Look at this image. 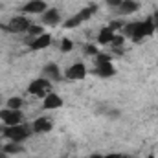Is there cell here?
I'll list each match as a JSON object with an SVG mask.
<instances>
[{
	"instance_id": "21",
	"label": "cell",
	"mask_w": 158,
	"mask_h": 158,
	"mask_svg": "<svg viewBox=\"0 0 158 158\" xmlns=\"http://www.w3.org/2000/svg\"><path fill=\"white\" fill-rule=\"evenodd\" d=\"M72 48H74V42H72L70 39H63L61 40V52L68 53V52H72Z\"/></svg>"
},
{
	"instance_id": "9",
	"label": "cell",
	"mask_w": 158,
	"mask_h": 158,
	"mask_svg": "<svg viewBox=\"0 0 158 158\" xmlns=\"http://www.w3.org/2000/svg\"><path fill=\"white\" fill-rule=\"evenodd\" d=\"M52 129H53V121L50 118H37L31 125L33 132H50Z\"/></svg>"
},
{
	"instance_id": "25",
	"label": "cell",
	"mask_w": 158,
	"mask_h": 158,
	"mask_svg": "<svg viewBox=\"0 0 158 158\" xmlns=\"http://www.w3.org/2000/svg\"><path fill=\"white\" fill-rule=\"evenodd\" d=\"M153 24H155V31H158V11H155L153 15Z\"/></svg>"
},
{
	"instance_id": "29",
	"label": "cell",
	"mask_w": 158,
	"mask_h": 158,
	"mask_svg": "<svg viewBox=\"0 0 158 158\" xmlns=\"http://www.w3.org/2000/svg\"><path fill=\"white\" fill-rule=\"evenodd\" d=\"M149 158H155V156H149Z\"/></svg>"
},
{
	"instance_id": "13",
	"label": "cell",
	"mask_w": 158,
	"mask_h": 158,
	"mask_svg": "<svg viewBox=\"0 0 158 158\" xmlns=\"http://www.w3.org/2000/svg\"><path fill=\"white\" fill-rule=\"evenodd\" d=\"M59 20H61V15H59V11L53 9V7H52V9H46L44 15H42V22H44L46 26H57Z\"/></svg>"
},
{
	"instance_id": "3",
	"label": "cell",
	"mask_w": 158,
	"mask_h": 158,
	"mask_svg": "<svg viewBox=\"0 0 158 158\" xmlns=\"http://www.w3.org/2000/svg\"><path fill=\"white\" fill-rule=\"evenodd\" d=\"M96 11H98V4H88L85 9H81V11H79L77 15L70 17V19L64 22V28H68V30H70V28H76V26H79V24H83V22H85V20H88Z\"/></svg>"
},
{
	"instance_id": "5",
	"label": "cell",
	"mask_w": 158,
	"mask_h": 158,
	"mask_svg": "<svg viewBox=\"0 0 158 158\" xmlns=\"http://www.w3.org/2000/svg\"><path fill=\"white\" fill-rule=\"evenodd\" d=\"M0 119L6 123V127H11V125H20L22 123V112L20 110H15V109H4V110H0Z\"/></svg>"
},
{
	"instance_id": "17",
	"label": "cell",
	"mask_w": 158,
	"mask_h": 158,
	"mask_svg": "<svg viewBox=\"0 0 158 158\" xmlns=\"http://www.w3.org/2000/svg\"><path fill=\"white\" fill-rule=\"evenodd\" d=\"M2 151H4L6 155H19V153H24V147H22L20 143H17V142H11V143H7Z\"/></svg>"
},
{
	"instance_id": "15",
	"label": "cell",
	"mask_w": 158,
	"mask_h": 158,
	"mask_svg": "<svg viewBox=\"0 0 158 158\" xmlns=\"http://www.w3.org/2000/svg\"><path fill=\"white\" fill-rule=\"evenodd\" d=\"M42 107L44 109H59V107H63V99L57 96V94H53V92H50L46 98H44V101H42Z\"/></svg>"
},
{
	"instance_id": "16",
	"label": "cell",
	"mask_w": 158,
	"mask_h": 158,
	"mask_svg": "<svg viewBox=\"0 0 158 158\" xmlns=\"http://www.w3.org/2000/svg\"><path fill=\"white\" fill-rule=\"evenodd\" d=\"M112 39H114V30H112L110 26H109V28H103V30L99 31V37H98L99 44H110Z\"/></svg>"
},
{
	"instance_id": "14",
	"label": "cell",
	"mask_w": 158,
	"mask_h": 158,
	"mask_svg": "<svg viewBox=\"0 0 158 158\" xmlns=\"http://www.w3.org/2000/svg\"><path fill=\"white\" fill-rule=\"evenodd\" d=\"M94 74L99 76V77H103V79H109L116 74V70H114V66H112L110 63H105V64H96Z\"/></svg>"
},
{
	"instance_id": "26",
	"label": "cell",
	"mask_w": 158,
	"mask_h": 158,
	"mask_svg": "<svg viewBox=\"0 0 158 158\" xmlns=\"http://www.w3.org/2000/svg\"><path fill=\"white\" fill-rule=\"evenodd\" d=\"M103 158H123L121 155H118V153H110L109 156H103Z\"/></svg>"
},
{
	"instance_id": "20",
	"label": "cell",
	"mask_w": 158,
	"mask_h": 158,
	"mask_svg": "<svg viewBox=\"0 0 158 158\" xmlns=\"http://www.w3.org/2000/svg\"><path fill=\"white\" fill-rule=\"evenodd\" d=\"M28 33H30L33 39H37V37H39V35H42L44 31H42V28H40V26H35V24H31V26L28 28Z\"/></svg>"
},
{
	"instance_id": "28",
	"label": "cell",
	"mask_w": 158,
	"mask_h": 158,
	"mask_svg": "<svg viewBox=\"0 0 158 158\" xmlns=\"http://www.w3.org/2000/svg\"><path fill=\"white\" fill-rule=\"evenodd\" d=\"M92 158H103L101 155H92Z\"/></svg>"
},
{
	"instance_id": "18",
	"label": "cell",
	"mask_w": 158,
	"mask_h": 158,
	"mask_svg": "<svg viewBox=\"0 0 158 158\" xmlns=\"http://www.w3.org/2000/svg\"><path fill=\"white\" fill-rule=\"evenodd\" d=\"M22 105H24V99H22V98H9L7 103H6L7 109H15V110H20Z\"/></svg>"
},
{
	"instance_id": "7",
	"label": "cell",
	"mask_w": 158,
	"mask_h": 158,
	"mask_svg": "<svg viewBox=\"0 0 158 158\" xmlns=\"http://www.w3.org/2000/svg\"><path fill=\"white\" fill-rule=\"evenodd\" d=\"M64 77L68 81H81V79L86 77V68L83 63H74L66 72H64Z\"/></svg>"
},
{
	"instance_id": "12",
	"label": "cell",
	"mask_w": 158,
	"mask_h": 158,
	"mask_svg": "<svg viewBox=\"0 0 158 158\" xmlns=\"http://www.w3.org/2000/svg\"><path fill=\"white\" fill-rule=\"evenodd\" d=\"M50 44H52V35H48V33H42V35H39L37 39L31 40L30 48H31V50H35V52H39V50H44V48H48Z\"/></svg>"
},
{
	"instance_id": "11",
	"label": "cell",
	"mask_w": 158,
	"mask_h": 158,
	"mask_svg": "<svg viewBox=\"0 0 158 158\" xmlns=\"http://www.w3.org/2000/svg\"><path fill=\"white\" fill-rule=\"evenodd\" d=\"M42 74H44V79H48V81H61V72L55 63H48L44 66Z\"/></svg>"
},
{
	"instance_id": "24",
	"label": "cell",
	"mask_w": 158,
	"mask_h": 158,
	"mask_svg": "<svg viewBox=\"0 0 158 158\" xmlns=\"http://www.w3.org/2000/svg\"><path fill=\"white\" fill-rule=\"evenodd\" d=\"M121 2H123V0H107V6H110V7H118Z\"/></svg>"
},
{
	"instance_id": "23",
	"label": "cell",
	"mask_w": 158,
	"mask_h": 158,
	"mask_svg": "<svg viewBox=\"0 0 158 158\" xmlns=\"http://www.w3.org/2000/svg\"><path fill=\"white\" fill-rule=\"evenodd\" d=\"M85 53H86V55H94V57H96L99 52H98V48H96L94 44H85Z\"/></svg>"
},
{
	"instance_id": "27",
	"label": "cell",
	"mask_w": 158,
	"mask_h": 158,
	"mask_svg": "<svg viewBox=\"0 0 158 158\" xmlns=\"http://www.w3.org/2000/svg\"><path fill=\"white\" fill-rule=\"evenodd\" d=\"M0 158H7V155H6L4 151H0Z\"/></svg>"
},
{
	"instance_id": "8",
	"label": "cell",
	"mask_w": 158,
	"mask_h": 158,
	"mask_svg": "<svg viewBox=\"0 0 158 158\" xmlns=\"http://www.w3.org/2000/svg\"><path fill=\"white\" fill-rule=\"evenodd\" d=\"M140 9V2H136V0H123L121 4H119L118 7H116V11H118L119 15H131V13H134V11H138Z\"/></svg>"
},
{
	"instance_id": "1",
	"label": "cell",
	"mask_w": 158,
	"mask_h": 158,
	"mask_svg": "<svg viewBox=\"0 0 158 158\" xmlns=\"http://www.w3.org/2000/svg\"><path fill=\"white\" fill-rule=\"evenodd\" d=\"M121 30H123V37H129V39L134 40V42H140V40H143L145 37L153 35V31H155L153 17H149V19H145L142 22H129Z\"/></svg>"
},
{
	"instance_id": "10",
	"label": "cell",
	"mask_w": 158,
	"mask_h": 158,
	"mask_svg": "<svg viewBox=\"0 0 158 158\" xmlns=\"http://www.w3.org/2000/svg\"><path fill=\"white\" fill-rule=\"evenodd\" d=\"M46 9H48V6H46L44 0H30V2L22 7L24 13H44Z\"/></svg>"
},
{
	"instance_id": "22",
	"label": "cell",
	"mask_w": 158,
	"mask_h": 158,
	"mask_svg": "<svg viewBox=\"0 0 158 158\" xmlns=\"http://www.w3.org/2000/svg\"><path fill=\"white\" fill-rule=\"evenodd\" d=\"M123 40H125L123 35H114V39H112V42H110V46H112V48H121V46H123Z\"/></svg>"
},
{
	"instance_id": "2",
	"label": "cell",
	"mask_w": 158,
	"mask_h": 158,
	"mask_svg": "<svg viewBox=\"0 0 158 158\" xmlns=\"http://www.w3.org/2000/svg\"><path fill=\"white\" fill-rule=\"evenodd\" d=\"M4 136L9 138V142H17V143H22L28 136H30V129L20 123V125H11V127H4Z\"/></svg>"
},
{
	"instance_id": "4",
	"label": "cell",
	"mask_w": 158,
	"mask_h": 158,
	"mask_svg": "<svg viewBox=\"0 0 158 158\" xmlns=\"http://www.w3.org/2000/svg\"><path fill=\"white\" fill-rule=\"evenodd\" d=\"M28 92L31 96H37V98H46L50 92H52V81L48 79H35L30 86H28Z\"/></svg>"
},
{
	"instance_id": "19",
	"label": "cell",
	"mask_w": 158,
	"mask_h": 158,
	"mask_svg": "<svg viewBox=\"0 0 158 158\" xmlns=\"http://www.w3.org/2000/svg\"><path fill=\"white\" fill-rule=\"evenodd\" d=\"M110 61H112L110 53H98L96 55V64H105V63H110Z\"/></svg>"
},
{
	"instance_id": "6",
	"label": "cell",
	"mask_w": 158,
	"mask_h": 158,
	"mask_svg": "<svg viewBox=\"0 0 158 158\" xmlns=\"http://www.w3.org/2000/svg\"><path fill=\"white\" fill-rule=\"evenodd\" d=\"M30 26L31 24H30V20L26 17H13L9 20V24L6 26V30L11 31V33H22V31H28Z\"/></svg>"
}]
</instances>
